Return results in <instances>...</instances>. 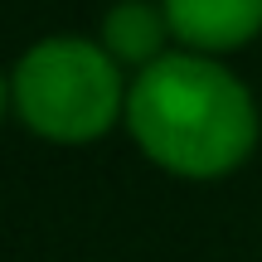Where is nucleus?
I'll use <instances>...</instances> for the list:
<instances>
[{
  "label": "nucleus",
  "mask_w": 262,
  "mask_h": 262,
  "mask_svg": "<svg viewBox=\"0 0 262 262\" xmlns=\"http://www.w3.org/2000/svg\"><path fill=\"white\" fill-rule=\"evenodd\" d=\"M122 126L156 170L194 185L243 170L262 136L253 88L199 49H170L131 73Z\"/></svg>",
  "instance_id": "nucleus-1"
},
{
  "label": "nucleus",
  "mask_w": 262,
  "mask_h": 262,
  "mask_svg": "<svg viewBox=\"0 0 262 262\" xmlns=\"http://www.w3.org/2000/svg\"><path fill=\"white\" fill-rule=\"evenodd\" d=\"M180 49L233 54L262 34V0H160Z\"/></svg>",
  "instance_id": "nucleus-3"
},
{
  "label": "nucleus",
  "mask_w": 262,
  "mask_h": 262,
  "mask_svg": "<svg viewBox=\"0 0 262 262\" xmlns=\"http://www.w3.org/2000/svg\"><path fill=\"white\" fill-rule=\"evenodd\" d=\"M170 39H175V29H170V15L160 0H117L102 15V25H97V44L126 73H141L146 63L165 58Z\"/></svg>",
  "instance_id": "nucleus-4"
},
{
  "label": "nucleus",
  "mask_w": 262,
  "mask_h": 262,
  "mask_svg": "<svg viewBox=\"0 0 262 262\" xmlns=\"http://www.w3.org/2000/svg\"><path fill=\"white\" fill-rule=\"evenodd\" d=\"M131 73L97 39L49 34L10 68L15 117L49 146H93L126 117Z\"/></svg>",
  "instance_id": "nucleus-2"
},
{
  "label": "nucleus",
  "mask_w": 262,
  "mask_h": 262,
  "mask_svg": "<svg viewBox=\"0 0 262 262\" xmlns=\"http://www.w3.org/2000/svg\"><path fill=\"white\" fill-rule=\"evenodd\" d=\"M5 112H15V93H10V73L0 68V122H5Z\"/></svg>",
  "instance_id": "nucleus-5"
}]
</instances>
